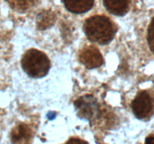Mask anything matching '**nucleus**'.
Here are the masks:
<instances>
[{
    "instance_id": "f257e3e1",
    "label": "nucleus",
    "mask_w": 154,
    "mask_h": 144,
    "mask_svg": "<svg viewBox=\"0 0 154 144\" xmlns=\"http://www.w3.org/2000/svg\"><path fill=\"white\" fill-rule=\"evenodd\" d=\"M84 31L89 40L104 45L113 40L117 32V27L108 17L96 15L85 21Z\"/></svg>"
},
{
    "instance_id": "f03ea898",
    "label": "nucleus",
    "mask_w": 154,
    "mask_h": 144,
    "mask_svg": "<svg viewBox=\"0 0 154 144\" xmlns=\"http://www.w3.org/2000/svg\"><path fill=\"white\" fill-rule=\"evenodd\" d=\"M21 65L27 75L32 78H41L48 74L51 62L43 52L30 49L23 56Z\"/></svg>"
},
{
    "instance_id": "7ed1b4c3",
    "label": "nucleus",
    "mask_w": 154,
    "mask_h": 144,
    "mask_svg": "<svg viewBox=\"0 0 154 144\" xmlns=\"http://www.w3.org/2000/svg\"><path fill=\"white\" fill-rule=\"evenodd\" d=\"M77 115L81 118L95 121L101 116V110L96 99L90 94L78 98L74 103Z\"/></svg>"
},
{
    "instance_id": "20e7f679",
    "label": "nucleus",
    "mask_w": 154,
    "mask_h": 144,
    "mask_svg": "<svg viewBox=\"0 0 154 144\" xmlns=\"http://www.w3.org/2000/svg\"><path fill=\"white\" fill-rule=\"evenodd\" d=\"M132 110L136 118H147L153 110V102L150 94L146 91L140 92L132 102Z\"/></svg>"
},
{
    "instance_id": "39448f33",
    "label": "nucleus",
    "mask_w": 154,
    "mask_h": 144,
    "mask_svg": "<svg viewBox=\"0 0 154 144\" xmlns=\"http://www.w3.org/2000/svg\"><path fill=\"white\" fill-rule=\"evenodd\" d=\"M80 62L89 69L102 65L104 62L100 51L94 46H87L83 48L79 55Z\"/></svg>"
},
{
    "instance_id": "423d86ee",
    "label": "nucleus",
    "mask_w": 154,
    "mask_h": 144,
    "mask_svg": "<svg viewBox=\"0 0 154 144\" xmlns=\"http://www.w3.org/2000/svg\"><path fill=\"white\" fill-rule=\"evenodd\" d=\"M103 3L109 13L115 16H124L130 8L131 0H103Z\"/></svg>"
},
{
    "instance_id": "0eeeda50",
    "label": "nucleus",
    "mask_w": 154,
    "mask_h": 144,
    "mask_svg": "<svg viewBox=\"0 0 154 144\" xmlns=\"http://www.w3.org/2000/svg\"><path fill=\"white\" fill-rule=\"evenodd\" d=\"M63 2L69 11L73 14H83L93 8L95 0H63Z\"/></svg>"
},
{
    "instance_id": "6e6552de",
    "label": "nucleus",
    "mask_w": 154,
    "mask_h": 144,
    "mask_svg": "<svg viewBox=\"0 0 154 144\" xmlns=\"http://www.w3.org/2000/svg\"><path fill=\"white\" fill-rule=\"evenodd\" d=\"M9 5L19 12H23L35 6L38 0H7Z\"/></svg>"
},
{
    "instance_id": "1a4fd4ad",
    "label": "nucleus",
    "mask_w": 154,
    "mask_h": 144,
    "mask_svg": "<svg viewBox=\"0 0 154 144\" xmlns=\"http://www.w3.org/2000/svg\"><path fill=\"white\" fill-rule=\"evenodd\" d=\"M30 131L25 124H21L15 128L11 132V140L13 143H18L23 140H26L29 136Z\"/></svg>"
},
{
    "instance_id": "9d476101",
    "label": "nucleus",
    "mask_w": 154,
    "mask_h": 144,
    "mask_svg": "<svg viewBox=\"0 0 154 144\" xmlns=\"http://www.w3.org/2000/svg\"><path fill=\"white\" fill-rule=\"evenodd\" d=\"M55 21L54 14L44 13L38 17L37 25L40 29H46L51 27Z\"/></svg>"
},
{
    "instance_id": "9b49d317",
    "label": "nucleus",
    "mask_w": 154,
    "mask_h": 144,
    "mask_svg": "<svg viewBox=\"0 0 154 144\" xmlns=\"http://www.w3.org/2000/svg\"><path fill=\"white\" fill-rule=\"evenodd\" d=\"M147 42L151 52L154 54V17L152 19L147 31Z\"/></svg>"
},
{
    "instance_id": "f8f14e48",
    "label": "nucleus",
    "mask_w": 154,
    "mask_h": 144,
    "mask_svg": "<svg viewBox=\"0 0 154 144\" xmlns=\"http://www.w3.org/2000/svg\"><path fill=\"white\" fill-rule=\"evenodd\" d=\"M66 144H88V142L79 138H71Z\"/></svg>"
},
{
    "instance_id": "ddd939ff",
    "label": "nucleus",
    "mask_w": 154,
    "mask_h": 144,
    "mask_svg": "<svg viewBox=\"0 0 154 144\" xmlns=\"http://www.w3.org/2000/svg\"><path fill=\"white\" fill-rule=\"evenodd\" d=\"M145 144H154V136H147L145 140Z\"/></svg>"
}]
</instances>
